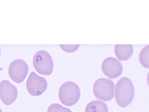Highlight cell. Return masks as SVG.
Masks as SVG:
<instances>
[{
	"label": "cell",
	"mask_w": 149,
	"mask_h": 112,
	"mask_svg": "<svg viewBox=\"0 0 149 112\" xmlns=\"http://www.w3.org/2000/svg\"><path fill=\"white\" fill-rule=\"evenodd\" d=\"M0 53H1V49H0Z\"/></svg>",
	"instance_id": "16"
},
{
	"label": "cell",
	"mask_w": 149,
	"mask_h": 112,
	"mask_svg": "<svg viewBox=\"0 0 149 112\" xmlns=\"http://www.w3.org/2000/svg\"><path fill=\"white\" fill-rule=\"evenodd\" d=\"M29 66L23 60H15L10 63L8 74L10 79L16 83H22L27 77Z\"/></svg>",
	"instance_id": "6"
},
{
	"label": "cell",
	"mask_w": 149,
	"mask_h": 112,
	"mask_svg": "<svg viewBox=\"0 0 149 112\" xmlns=\"http://www.w3.org/2000/svg\"><path fill=\"white\" fill-rule=\"evenodd\" d=\"M62 50L66 52H72L76 51L77 49L79 48V45H76V46H68V45H60Z\"/></svg>",
	"instance_id": "13"
},
{
	"label": "cell",
	"mask_w": 149,
	"mask_h": 112,
	"mask_svg": "<svg viewBox=\"0 0 149 112\" xmlns=\"http://www.w3.org/2000/svg\"><path fill=\"white\" fill-rule=\"evenodd\" d=\"M114 53L119 61H127L132 56V45H116L114 47Z\"/></svg>",
	"instance_id": "9"
},
{
	"label": "cell",
	"mask_w": 149,
	"mask_h": 112,
	"mask_svg": "<svg viewBox=\"0 0 149 112\" xmlns=\"http://www.w3.org/2000/svg\"><path fill=\"white\" fill-rule=\"evenodd\" d=\"M47 112H72L71 110L67 108L63 107L59 104H52L48 108Z\"/></svg>",
	"instance_id": "12"
},
{
	"label": "cell",
	"mask_w": 149,
	"mask_h": 112,
	"mask_svg": "<svg viewBox=\"0 0 149 112\" xmlns=\"http://www.w3.org/2000/svg\"><path fill=\"white\" fill-rule=\"evenodd\" d=\"M0 112H3L2 110H1V108H0Z\"/></svg>",
	"instance_id": "15"
},
{
	"label": "cell",
	"mask_w": 149,
	"mask_h": 112,
	"mask_svg": "<svg viewBox=\"0 0 149 112\" xmlns=\"http://www.w3.org/2000/svg\"><path fill=\"white\" fill-rule=\"evenodd\" d=\"M122 65L114 58H107L102 64V73L109 78H116L122 74Z\"/></svg>",
	"instance_id": "7"
},
{
	"label": "cell",
	"mask_w": 149,
	"mask_h": 112,
	"mask_svg": "<svg viewBox=\"0 0 149 112\" xmlns=\"http://www.w3.org/2000/svg\"><path fill=\"white\" fill-rule=\"evenodd\" d=\"M93 93L98 99L110 101L114 97L113 82L107 78H98L93 85Z\"/></svg>",
	"instance_id": "4"
},
{
	"label": "cell",
	"mask_w": 149,
	"mask_h": 112,
	"mask_svg": "<svg viewBox=\"0 0 149 112\" xmlns=\"http://www.w3.org/2000/svg\"><path fill=\"white\" fill-rule=\"evenodd\" d=\"M134 97V88L129 78L123 77L119 80L115 88V99L117 104L122 108L128 106Z\"/></svg>",
	"instance_id": "1"
},
{
	"label": "cell",
	"mask_w": 149,
	"mask_h": 112,
	"mask_svg": "<svg viewBox=\"0 0 149 112\" xmlns=\"http://www.w3.org/2000/svg\"><path fill=\"white\" fill-rule=\"evenodd\" d=\"M58 97L63 105L66 106H72L80 99L81 90L79 87L74 82H65L60 88Z\"/></svg>",
	"instance_id": "2"
},
{
	"label": "cell",
	"mask_w": 149,
	"mask_h": 112,
	"mask_svg": "<svg viewBox=\"0 0 149 112\" xmlns=\"http://www.w3.org/2000/svg\"><path fill=\"white\" fill-rule=\"evenodd\" d=\"M47 87V82L44 78L39 76L34 72L30 73L26 82V89L30 95L38 97L46 91Z\"/></svg>",
	"instance_id": "5"
},
{
	"label": "cell",
	"mask_w": 149,
	"mask_h": 112,
	"mask_svg": "<svg viewBox=\"0 0 149 112\" xmlns=\"http://www.w3.org/2000/svg\"><path fill=\"white\" fill-rule=\"evenodd\" d=\"M18 95L17 89L8 81L0 82V99L5 105H10L16 101Z\"/></svg>",
	"instance_id": "8"
},
{
	"label": "cell",
	"mask_w": 149,
	"mask_h": 112,
	"mask_svg": "<svg viewBox=\"0 0 149 112\" xmlns=\"http://www.w3.org/2000/svg\"><path fill=\"white\" fill-rule=\"evenodd\" d=\"M147 82H148V85L149 86V72H148V77H147Z\"/></svg>",
	"instance_id": "14"
},
{
	"label": "cell",
	"mask_w": 149,
	"mask_h": 112,
	"mask_svg": "<svg viewBox=\"0 0 149 112\" xmlns=\"http://www.w3.org/2000/svg\"><path fill=\"white\" fill-rule=\"evenodd\" d=\"M85 112H108V108L104 102L95 100L89 102L86 105Z\"/></svg>",
	"instance_id": "10"
},
{
	"label": "cell",
	"mask_w": 149,
	"mask_h": 112,
	"mask_svg": "<svg viewBox=\"0 0 149 112\" xmlns=\"http://www.w3.org/2000/svg\"><path fill=\"white\" fill-rule=\"evenodd\" d=\"M33 66L37 73L44 76L51 75L54 68L51 55L43 50L35 53L33 58Z\"/></svg>",
	"instance_id": "3"
},
{
	"label": "cell",
	"mask_w": 149,
	"mask_h": 112,
	"mask_svg": "<svg viewBox=\"0 0 149 112\" xmlns=\"http://www.w3.org/2000/svg\"><path fill=\"white\" fill-rule=\"evenodd\" d=\"M140 64L145 68H149V45L142 49L139 55Z\"/></svg>",
	"instance_id": "11"
}]
</instances>
